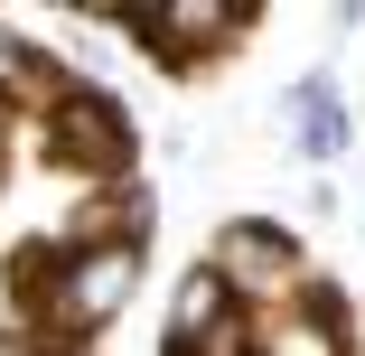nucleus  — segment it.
Returning <instances> with one entry per match:
<instances>
[{
	"instance_id": "f257e3e1",
	"label": "nucleus",
	"mask_w": 365,
	"mask_h": 356,
	"mask_svg": "<svg viewBox=\"0 0 365 356\" xmlns=\"http://www.w3.org/2000/svg\"><path fill=\"white\" fill-rule=\"evenodd\" d=\"M206 272L235 291V310H253V319H272V310H300V291H309V253L290 244L281 225H225L215 235V253H206Z\"/></svg>"
},
{
	"instance_id": "f03ea898",
	"label": "nucleus",
	"mask_w": 365,
	"mask_h": 356,
	"mask_svg": "<svg viewBox=\"0 0 365 356\" xmlns=\"http://www.w3.org/2000/svg\"><path fill=\"white\" fill-rule=\"evenodd\" d=\"M140 272H150V244H76V253H56L47 310H56L66 328H103V319H122V300L140 291Z\"/></svg>"
},
{
	"instance_id": "7ed1b4c3",
	"label": "nucleus",
	"mask_w": 365,
	"mask_h": 356,
	"mask_svg": "<svg viewBox=\"0 0 365 356\" xmlns=\"http://www.w3.org/2000/svg\"><path fill=\"white\" fill-rule=\"evenodd\" d=\"M122 19H131V38L150 47L160 66H197V56H215V47L244 38L253 0H131Z\"/></svg>"
},
{
	"instance_id": "20e7f679",
	"label": "nucleus",
	"mask_w": 365,
	"mask_h": 356,
	"mask_svg": "<svg viewBox=\"0 0 365 356\" xmlns=\"http://www.w3.org/2000/svg\"><path fill=\"white\" fill-rule=\"evenodd\" d=\"M47 131H56V160L85 169V178H131V113L94 85H66L47 103Z\"/></svg>"
},
{
	"instance_id": "39448f33",
	"label": "nucleus",
	"mask_w": 365,
	"mask_h": 356,
	"mask_svg": "<svg viewBox=\"0 0 365 356\" xmlns=\"http://www.w3.org/2000/svg\"><path fill=\"white\" fill-rule=\"evenodd\" d=\"M253 356H346V337H337V300H328V291H309L300 310L253 319Z\"/></svg>"
},
{
	"instance_id": "423d86ee",
	"label": "nucleus",
	"mask_w": 365,
	"mask_h": 356,
	"mask_svg": "<svg viewBox=\"0 0 365 356\" xmlns=\"http://www.w3.org/2000/svg\"><path fill=\"white\" fill-rule=\"evenodd\" d=\"M235 319H244V310H235V291H225V281H215V272L197 263V272L178 281V300H169V347H187V356H206V347L225 337Z\"/></svg>"
},
{
	"instance_id": "0eeeda50",
	"label": "nucleus",
	"mask_w": 365,
	"mask_h": 356,
	"mask_svg": "<svg viewBox=\"0 0 365 356\" xmlns=\"http://www.w3.org/2000/svg\"><path fill=\"white\" fill-rule=\"evenodd\" d=\"M290 131H300L309 160H337L346 151V103H337L328 76H300V85H290Z\"/></svg>"
},
{
	"instance_id": "6e6552de",
	"label": "nucleus",
	"mask_w": 365,
	"mask_h": 356,
	"mask_svg": "<svg viewBox=\"0 0 365 356\" xmlns=\"http://www.w3.org/2000/svg\"><path fill=\"white\" fill-rule=\"evenodd\" d=\"M10 76H29V47H19L10 29H0V85H10Z\"/></svg>"
}]
</instances>
